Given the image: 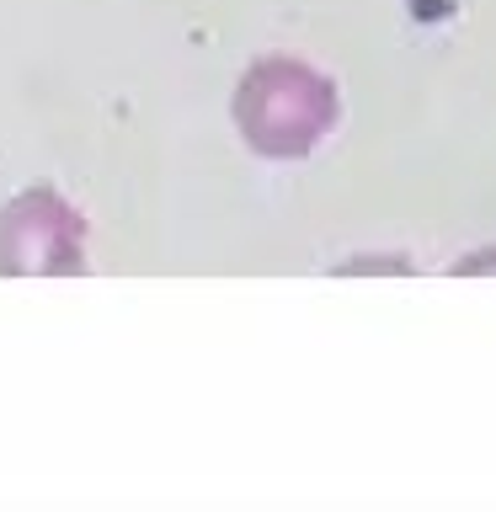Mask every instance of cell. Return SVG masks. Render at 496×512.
Instances as JSON below:
<instances>
[{
    "mask_svg": "<svg viewBox=\"0 0 496 512\" xmlns=\"http://www.w3.org/2000/svg\"><path fill=\"white\" fill-rule=\"evenodd\" d=\"M480 267H496V256H480V251H470L464 262L454 267V272H480Z\"/></svg>",
    "mask_w": 496,
    "mask_h": 512,
    "instance_id": "obj_3",
    "label": "cell"
},
{
    "mask_svg": "<svg viewBox=\"0 0 496 512\" xmlns=\"http://www.w3.org/2000/svg\"><path fill=\"white\" fill-rule=\"evenodd\" d=\"M86 214L54 187H27L0 203V278H80Z\"/></svg>",
    "mask_w": 496,
    "mask_h": 512,
    "instance_id": "obj_2",
    "label": "cell"
},
{
    "mask_svg": "<svg viewBox=\"0 0 496 512\" xmlns=\"http://www.w3.org/2000/svg\"><path fill=\"white\" fill-rule=\"evenodd\" d=\"M235 134L262 160H304L315 155L342 118V91L326 70L294 54H262L246 64L230 96Z\"/></svg>",
    "mask_w": 496,
    "mask_h": 512,
    "instance_id": "obj_1",
    "label": "cell"
}]
</instances>
